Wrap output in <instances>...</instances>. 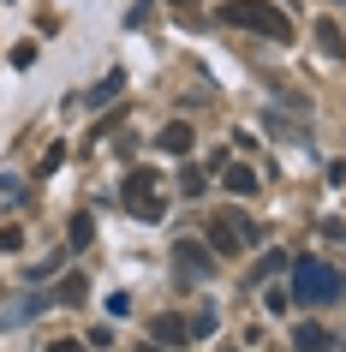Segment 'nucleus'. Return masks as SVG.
I'll return each mask as SVG.
<instances>
[{
	"mask_svg": "<svg viewBox=\"0 0 346 352\" xmlns=\"http://www.w3.org/2000/svg\"><path fill=\"white\" fill-rule=\"evenodd\" d=\"M173 6H180V12H185V19H191V6H197V0H173Z\"/></svg>",
	"mask_w": 346,
	"mask_h": 352,
	"instance_id": "412c9836",
	"label": "nucleus"
},
{
	"mask_svg": "<svg viewBox=\"0 0 346 352\" xmlns=\"http://www.w3.org/2000/svg\"><path fill=\"white\" fill-rule=\"evenodd\" d=\"M60 162H66V144H48V149H42V173H54Z\"/></svg>",
	"mask_w": 346,
	"mask_h": 352,
	"instance_id": "dca6fc26",
	"label": "nucleus"
},
{
	"mask_svg": "<svg viewBox=\"0 0 346 352\" xmlns=\"http://www.w3.org/2000/svg\"><path fill=\"white\" fill-rule=\"evenodd\" d=\"M221 24L233 30H251V36H269V42H292V19L269 0H227L221 6Z\"/></svg>",
	"mask_w": 346,
	"mask_h": 352,
	"instance_id": "f257e3e1",
	"label": "nucleus"
},
{
	"mask_svg": "<svg viewBox=\"0 0 346 352\" xmlns=\"http://www.w3.org/2000/svg\"><path fill=\"white\" fill-rule=\"evenodd\" d=\"M126 209L138 215V221H162L167 215V204L155 197V173H131L126 179Z\"/></svg>",
	"mask_w": 346,
	"mask_h": 352,
	"instance_id": "20e7f679",
	"label": "nucleus"
},
{
	"mask_svg": "<svg viewBox=\"0 0 346 352\" xmlns=\"http://www.w3.org/2000/svg\"><path fill=\"white\" fill-rule=\"evenodd\" d=\"M340 6H346V0H340Z\"/></svg>",
	"mask_w": 346,
	"mask_h": 352,
	"instance_id": "b1692460",
	"label": "nucleus"
},
{
	"mask_svg": "<svg viewBox=\"0 0 346 352\" xmlns=\"http://www.w3.org/2000/svg\"><path fill=\"white\" fill-rule=\"evenodd\" d=\"M221 179H227V191H233V197H257V173H251V167L227 162V167H221Z\"/></svg>",
	"mask_w": 346,
	"mask_h": 352,
	"instance_id": "1a4fd4ad",
	"label": "nucleus"
},
{
	"mask_svg": "<svg viewBox=\"0 0 346 352\" xmlns=\"http://www.w3.org/2000/svg\"><path fill=\"white\" fill-rule=\"evenodd\" d=\"M149 334H155V340H162V346H191V322H185V316H173V311H162L155 316V322H149Z\"/></svg>",
	"mask_w": 346,
	"mask_h": 352,
	"instance_id": "39448f33",
	"label": "nucleus"
},
{
	"mask_svg": "<svg viewBox=\"0 0 346 352\" xmlns=\"http://www.w3.org/2000/svg\"><path fill=\"white\" fill-rule=\"evenodd\" d=\"M19 245H24V233H19V227H6V233H0V251H19Z\"/></svg>",
	"mask_w": 346,
	"mask_h": 352,
	"instance_id": "6ab92c4d",
	"label": "nucleus"
},
{
	"mask_svg": "<svg viewBox=\"0 0 346 352\" xmlns=\"http://www.w3.org/2000/svg\"><path fill=\"white\" fill-rule=\"evenodd\" d=\"M316 42H323V54H328V60H340V54H346V36H340V30H334L328 19L316 24Z\"/></svg>",
	"mask_w": 346,
	"mask_h": 352,
	"instance_id": "f8f14e48",
	"label": "nucleus"
},
{
	"mask_svg": "<svg viewBox=\"0 0 346 352\" xmlns=\"http://www.w3.org/2000/svg\"><path fill=\"white\" fill-rule=\"evenodd\" d=\"M155 149H167V155H185V149H191V126H185V120L162 126V131H155Z\"/></svg>",
	"mask_w": 346,
	"mask_h": 352,
	"instance_id": "6e6552de",
	"label": "nucleus"
},
{
	"mask_svg": "<svg viewBox=\"0 0 346 352\" xmlns=\"http://www.w3.org/2000/svg\"><path fill=\"white\" fill-rule=\"evenodd\" d=\"M144 352H180V346H144Z\"/></svg>",
	"mask_w": 346,
	"mask_h": 352,
	"instance_id": "4be33fe9",
	"label": "nucleus"
},
{
	"mask_svg": "<svg viewBox=\"0 0 346 352\" xmlns=\"http://www.w3.org/2000/svg\"><path fill=\"white\" fill-rule=\"evenodd\" d=\"M120 90H126V78H120V72H108V78H102V90H90V96H84V108H102V102H108V96H120Z\"/></svg>",
	"mask_w": 346,
	"mask_h": 352,
	"instance_id": "ddd939ff",
	"label": "nucleus"
},
{
	"mask_svg": "<svg viewBox=\"0 0 346 352\" xmlns=\"http://www.w3.org/2000/svg\"><path fill=\"white\" fill-rule=\"evenodd\" d=\"M90 233H96V221L78 209V215H72V251H84V245H90Z\"/></svg>",
	"mask_w": 346,
	"mask_h": 352,
	"instance_id": "2eb2a0df",
	"label": "nucleus"
},
{
	"mask_svg": "<svg viewBox=\"0 0 346 352\" xmlns=\"http://www.w3.org/2000/svg\"><path fill=\"white\" fill-rule=\"evenodd\" d=\"M84 293H90V280H84V275H60V287H54L60 305H84Z\"/></svg>",
	"mask_w": 346,
	"mask_h": 352,
	"instance_id": "9b49d317",
	"label": "nucleus"
},
{
	"mask_svg": "<svg viewBox=\"0 0 346 352\" xmlns=\"http://www.w3.org/2000/svg\"><path fill=\"white\" fill-rule=\"evenodd\" d=\"M180 191H185V197H197V191H203V173H197V167H185V173H180Z\"/></svg>",
	"mask_w": 346,
	"mask_h": 352,
	"instance_id": "f3484780",
	"label": "nucleus"
},
{
	"mask_svg": "<svg viewBox=\"0 0 346 352\" xmlns=\"http://www.w3.org/2000/svg\"><path fill=\"white\" fill-rule=\"evenodd\" d=\"M340 298H346V275H340Z\"/></svg>",
	"mask_w": 346,
	"mask_h": 352,
	"instance_id": "5701e85b",
	"label": "nucleus"
},
{
	"mask_svg": "<svg viewBox=\"0 0 346 352\" xmlns=\"http://www.w3.org/2000/svg\"><path fill=\"white\" fill-rule=\"evenodd\" d=\"M191 334H215V311H197V316H191Z\"/></svg>",
	"mask_w": 346,
	"mask_h": 352,
	"instance_id": "a211bd4d",
	"label": "nucleus"
},
{
	"mask_svg": "<svg viewBox=\"0 0 346 352\" xmlns=\"http://www.w3.org/2000/svg\"><path fill=\"white\" fill-rule=\"evenodd\" d=\"M0 204H6V209L24 204V179H19V173H0Z\"/></svg>",
	"mask_w": 346,
	"mask_h": 352,
	"instance_id": "4468645a",
	"label": "nucleus"
},
{
	"mask_svg": "<svg viewBox=\"0 0 346 352\" xmlns=\"http://www.w3.org/2000/svg\"><path fill=\"white\" fill-rule=\"evenodd\" d=\"M42 305H48V293H36V298H19V305H12V311L0 316V329H19V322H30V316H36Z\"/></svg>",
	"mask_w": 346,
	"mask_h": 352,
	"instance_id": "9d476101",
	"label": "nucleus"
},
{
	"mask_svg": "<svg viewBox=\"0 0 346 352\" xmlns=\"http://www.w3.org/2000/svg\"><path fill=\"white\" fill-rule=\"evenodd\" d=\"M173 263H180V275H215V257H209V251H197V245H191V239H180V245H173Z\"/></svg>",
	"mask_w": 346,
	"mask_h": 352,
	"instance_id": "423d86ee",
	"label": "nucleus"
},
{
	"mask_svg": "<svg viewBox=\"0 0 346 352\" xmlns=\"http://www.w3.org/2000/svg\"><path fill=\"white\" fill-rule=\"evenodd\" d=\"M209 245H215V257H239L257 245V227L245 215H209Z\"/></svg>",
	"mask_w": 346,
	"mask_h": 352,
	"instance_id": "7ed1b4c3",
	"label": "nucleus"
},
{
	"mask_svg": "<svg viewBox=\"0 0 346 352\" xmlns=\"http://www.w3.org/2000/svg\"><path fill=\"white\" fill-rule=\"evenodd\" d=\"M48 352H84L78 340H48Z\"/></svg>",
	"mask_w": 346,
	"mask_h": 352,
	"instance_id": "aec40b11",
	"label": "nucleus"
},
{
	"mask_svg": "<svg viewBox=\"0 0 346 352\" xmlns=\"http://www.w3.org/2000/svg\"><path fill=\"white\" fill-rule=\"evenodd\" d=\"M292 298L299 305H334L340 298V275L323 257H299L292 263Z\"/></svg>",
	"mask_w": 346,
	"mask_h": 352,
	"instance_id": "f03ea898",
	"label": "nucleus"
},
{
	"mask_svg": "<svg viewBox=\"0 0 346 352\" xmlns=\"http://www.w3.org/2000/svg\"><path fill=\"white\" fill-rule=\"evenodd\" d=\"M292 346L299 352H334V334H328L323 322H305V329L292 334Z\"/></svg>",
	"mask_w": 346,
	"mask_h": 352,
	"instance_id": "0eeeda50",
	"label": "nucleus"
}]
</instances>
